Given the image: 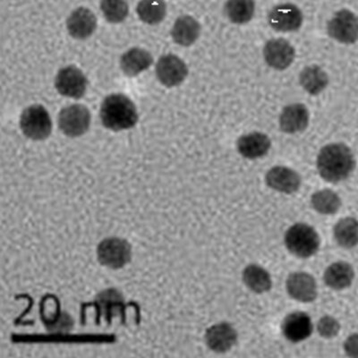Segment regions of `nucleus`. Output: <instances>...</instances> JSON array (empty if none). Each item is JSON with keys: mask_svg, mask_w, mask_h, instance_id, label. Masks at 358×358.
<instances>
[{"mask_svg": "<svg viewBox=\"0 0 358 358\" xmlns=\"http://www.w3.org/2000/svg\"><path fill=\"white\" fill-rule=\"evenodd\" d=\"M100 117L106 129L118 132L136 126L138 121V112L127 96L116 94L108 95L102 101Z\"/></svg>", "mask_w": 358, "mask_h": 358, "instance_id": "f03ea898", "label": "nucleus"}, {"mask_svg": "<svg viewBox=\"0 0 358 358\" xmlns=\"http://www.w3.org/2000/svg\"><path fill=\"white\" fill-rule=\"evenodd\" d=\"M341 326L337 320L331 316L326 315L320 319L317 325L319 334L322 338H334L340 332Z\"/></svg>", "mask_w": 358, "mask_h": 358, "instance_id": "c756f323", "label": "nucleus"}, {"mask_svg": "<svg viewBox=\"0 0 358 358\" xmlns=\"http://www.w3.org/2000/svg\"><path fill=\"white\" fill-rule=\"evenodd\" d=\"M313 209L324 215H332L340 210L341 201L335 192L324 189L313 194L311 199Z\"/></svg>", "mask_w": 358, "mask_h": 358, "instance_id": "bb28decb", "label": "nucleus"}, {"mask_svg": "<svg viewBox=\"0 0 358 358\" xmlns=\"http://www.w3.org/2000/svg\"><path fill=\"white\" fill-rule=\"evenodd\" d=\"M20 127L27 138L43 141L52 132V121L46 108L39 104L31 105L22 111Z\"/></svg>", "mask_w": 358, "mask_h": 358, "instance_id": "39448f33", "label": "nucleus"}, {"mask_svg": "<svg viewBox=\"0 0 358 358\" xmlns=\"http://www.w3.org/2000/svg\"><path fill=\"white\" fill-rule=\"evenodd\" d=\"M153 64V57L148 50L132 48L121 57L120 67L124 75L134 78L145 71Z\"/></svg>", "mask_w": 358, "mask_h": 358, "instance_id": "aec40b11", "label": "nucleus"}, {"mask_svg": "<svg viewBox=\"0 0 358 358\" xmlns=\"http://www.w3.org/2000/svg\"><path fill=\"white\" fill-rule=\"evenodd\" d=\"M55 86L60 94L78 100L85 94L88 87V79L78 67L69 66L57 73Z\"/></svg>", "mask_w": 358, "mask_h": 358, "instance_id": "1a4fd4ad", "label": "nucleus"}, {"mask_svg": "<svg viewBox=\"0 0 358 358\" xmlns=\"http://www.w3.org/2000/svg\"><path fill=\"white\" fill-rule=\"evenodd\" d=\"M204 338L207 347L213 352L225 353L235 346L238 334L228 322H220L207 329Z\"/></svg>", "mask_w": 358, "mask_h": 358, "instance_id": "2eb2a0df", "label": "nucleus"}, {"mask_svg": "<svg viewBox=\"0 0 358 358\" xmlns=\"http://www.w3.org/2000/svg\"><path fill=\"white\" fill-rule=\"evenodd\" d=\"M316 166L319 175L325 181L338 183L352 174L356 159L353 152L345 143H329L319 152Z\"/></svg>", "mask_w": 358, "mask_h": 358, "instance_id": "f257e3e1", "label": "nucleus"}, {"mask_svg": "<svg viewBox=\"0 0 358 358\" xmlns=\"http://www.w3.org/2000/svg\"><path fill=\"white\" fill-rule=\"evenodd\" d=\"M201 31L200 22L191 15H184L175 21L171 37L179 46L190 47L199 39Z\"/></svg>", "mask_w": 358, "mask_h": 358, "instance_id": "6ab92c4d", "label": "nucleus"}, {"mask_svg": "<svg viewBox=\"0 0 358 358\" xmlns=\"http://www.w3.org/2000/svg\"><path fill=\"white\" fill-rule=\"evenodd\" d=\"M267 21L274 31L280 33H294L301 28L303 15L301 9L292 3L274 6L268 12Z\"/></svg>", "mask_w": 358, "mask_h": 358, "instance_id": "6e6552de", "label": "nucleus"}, {"mask_svg": "<svg viewBox=\"0 0 358 358\" xmlns=\"http://www.w3.org/2000/svg\"><path fill=\"white\" fill-rule=\"evenodd\" d=\"M96 301H97L96 305L98 306V308L104 310L108 322H111V311L113 308L124 309L122 295L115 289H108L102 291V292L97 296Z\"/></svg>", "mask_w": 358, "mask_h": 358, "instance_id": "c85d7f7f", "label": "nucleus"}, {"mask_svg": "<svg viewBox=\"0 0 358 358\" xmlns=\"http://www.w3.org/2000/svg\"><path fill=\"white\" fill-rule=\"evenodd\" d=\"M334 234L342 248H354L358 244V220L351 217L341 220L334 227Z\"/></svg>", "mask_w": 358, "mask_h": 358, "instance_id": "a878e982", "label": "nucleus"}, {"mask_svg": "<svg viewBox=\"0 0 358 358\" xmlns=\"http://www.w3.org/2000/svg\"><path fill=\"white\" fill-rule=\"evenodd\" d=\"M283 335L287 341L300 342L306 340L313 332V322L308 313H291L282 322Z\"/></svg>", "mask_w": 358, "mask_h": 358, "instance_id": "a211bd4d", "label": "nucleus"}, {"mask_svg": "<svg viewBox=\"0 0 358 358\" xmlns=\"http://www.w3.org/2000/svg\"><path fill=\"white\" fill-rule=\"evenodd\" d=\"M187 64L174 54L162 56L157 62V79L166 87L172 88L180 85L187 79Z\"/></svg>", "mask_w": 358, "mask_h": 358, "instance_id": "9d476101", "label": "nucleus"}, {"mask_svg": "<svg viewBox=\"0 0 358 358\" xmlns=\"http://www.w3.org/2000/svg\"><path fill=\"white\" fill-rule=\"evenodd\" d=\"M354 276V268L350 264L338 262L326 268L324 279L331 289L341 290L351 285Z\"/></svg>", "mask_w": 358, "mask_h": 358, "instance_id": "4be33fe9", "label": "nucleus"}, {"mask_svg": "<svg viewBox=\"0 0 358 358\" xmlns=\"http://www.w3.org/2000/svg\"><path fill=\"white\" fill-rule=\"evenodd\" d=\"M66 28L70 36L75 39H87L97 28V17L91 9L81 6L70 14L66 20Z\"/></svg>", "mask_w": 358, "mask_h": 358, "instance_id": "ddd939ff", "label": "nucleus"}, {"mask_svg": "<svg viewBox=\"0 0 358 358\" xmlns=\"http://www.w3.org/2000/svg\"><path fill=\"white\" fill-rule=\"evenodd\" d=\"M271 147L270 137L262 132L243 134L236 142L239 155L248 159L262 158L270 152Z\"/></svg>", "mask_w": 358, "mask_h": 358, "instance_id": "f3484780", "label": "nucleus"}, {"mask_svg": "<svg viewBox=\"0 0 358 358\" xmlns=\"http://www.w3.org/2000/svg\"><path fill=\"white\" fill-rule=\"evenodd\" d=\"M97 257L99 263L103 266L120 270L130 263L132 248L126 239L110 236L99 243Z\"/></svg>", "mask_w": 358, "mask_h": 358, "instance_id": "20e7f679", "label": "nucleus"}, {"mask_svg": "<svg viewBox=\"0 0 358 358\" xmlns=\"http://www.w3.org/2000/svg\"><path fill=\"white\" fill-rule=\"evenodd\" d=\"M242 278L245 285L255 293L267 292L273 286L270 273L257 264H250L245 267Z\"/></svg>", "mask_w": 358, "mask_h": 358, "instance_id": "b1692460", "label": "nucleus"}, {"mask_svg": "<svg viewBox=\"0 0 358 358\" xmlns=\"http://www.w3.org/2000/svg\"><path fill=\"white\" fill-rule=\"evenodd\" d=\"M310 113L305 104H289L280 115V129L287 134L302 133L308 129Z\"/></svg>", "mask_w": 358, "mask_h": 358, "instance_id": "4468645a", "label": "nucleus"}, {"mask_svg": "<svg viewBox=\"0 0 358 358\" xmlns=\"http://www.w3.org/2000/svg\"><path fill=\"white\" fill-rule=\"evenodd\" d=\"M287 294L296 301L313 302L317 296V284L315 278L306 273H291L286 281Z\"/></svg>", "mask_w": 358, "mask_h": 358, "instance_id": "dca6fc26", "label": "nucleus"}, {"mask_svg": "<svg viewBox=\"0 0 358 358\" xmlns=\"http://www.w3.org/2000/svg\"><path fill=\"white\" fill-rule=\"evenodd\" d=\"M329 36L342 44H353L358 40V17L348 9L335 13L327 24Z\"/></svg>", "mask_w": 358, "mask_h": 358, "instance_id": "0eeeda50", "label": "nucleus"}, {"mask_svg": "<svg viewBox=\"0 0 358 358\" xmlns=\"http://www.w3.org/2000/svg\"><path fill=\"white\" fill-rule=\"evenodd\" d=\"M136 13L141 21L149 25H156L164 20L167 5L164 0H141Z\"/></svg>", "mask_w": 358, "mask_h": 358, "instance_id": "393cba45", "label": "nucleus"}, {"mask_svg": "<svg viewBox=\"0 0 358 358\" xmlns=\"http://www.w3.org/2000/svg\"><path fill=\"white\" fill-rule=\"evenodd\" d=\"M226 17L232 24H248L255 17V0H227L224 6Z\"/></svg>", "mask_w": 358, "mask_h": 358, "instance_id": "5701e85b", "label": "nucleus"}, {"mask_svg": "<svg viewBox=\"0 0 358 358\" xmlns=\"http://www.w3.org/2000/svg\"><path fill=\"white\" fill-rule=\"evenodd\" d=\"M330 79L327 73L317 65L306 66L300 72L299 83L308 94L316 96L324 92Z\"/></svg>", "mask_w": 358, "mask_h": 358, "instance_id": "412c9836", "label": "nucleus"}, {"mask_svg": "<svg viewBox=\"0 0 358 358\" xmlns=\"http://www.w3.org/2000/svg\"><path fill=\"white\" fill-rule=\"evenodd\" d=\"M265 182L271 189L290 194L299 189L302 179L300 175L292 169L285 166H275L267 172L265 176Z\"/></svg>", "mask_w": 358, "mask_h": 358, "instance_id": "f8f14e48", "label": "nucleus"}, {"mask_svg": "<svg viewBox=\"0 0 358 358\" xmlns=\"http://www.w3.org/2000/svg\"><path fill=\"white\" fill-rule=\"evenodd\" d=\"M345 352L348 357H358V334L350 335L344 343Z\"/></svg>", "mask_w": 358, "mask_h": 358, "instance_id": "7c9ffc66", "label": "nucleus"}, {"mask_svg": "<svg viewBox=\"0 0 358 358\" xmlns=\"http://www.w3.org/2000/svg\"><path fill=\"white\" fill-rule=\"evenodd\" d=\"M100 6L105 19L111 24H120L129 15L127 0H101Z\"/></svg>", "mask_w": 358, "mask_h": 358, "instance_id": "cd10ccee", "label": "nucleus"}, {"mask_svg": "<svg viewBox=\"0 0 358 358\" xmlns=\"http://www.w3.org/2000/svg\"><path fill=\"white\" fill-rule=\"evenodd\" d=\"M285 245L291 254L299 258H308L319 250L320 238L313 227L305 223H296L287 230Z\"/></svg>", "mask_w": 358, "mask_h": 358, "instance_id": "7ed1b4c3", "label": "nucleus"}, {"mask_svg": "<svg viewBox=\"0 0 358 358\" xmlns=\"http://www.w3.org/2000/svg\"><path fill=\"white\" fill-rule=\"evenodd\" d=\"M263 54L265 63L277 71L289 69L296 57L295 48L282 38L268 41L264 45Z\"/></svg>", "mask_w": 358, "mask_h": 358, "instance_id": "9b49d317", "label": "nucleus"}, {"mask_svg": "<svg viewBox=\"0 0 358 358\" xmlns=\"http://www.w3.org/2000/svg\"><path fill=\"white\" fill-rule=\"evenodd\" d=\"M57 121L65 136L79 137L87 132L91 126V112L83 104L69 105L59 112Z\"/></svg>", "mask_w": 358, "mask_h": 358, "instance_id": "423d86ee", "label": "nucleus"}]
</instances>
